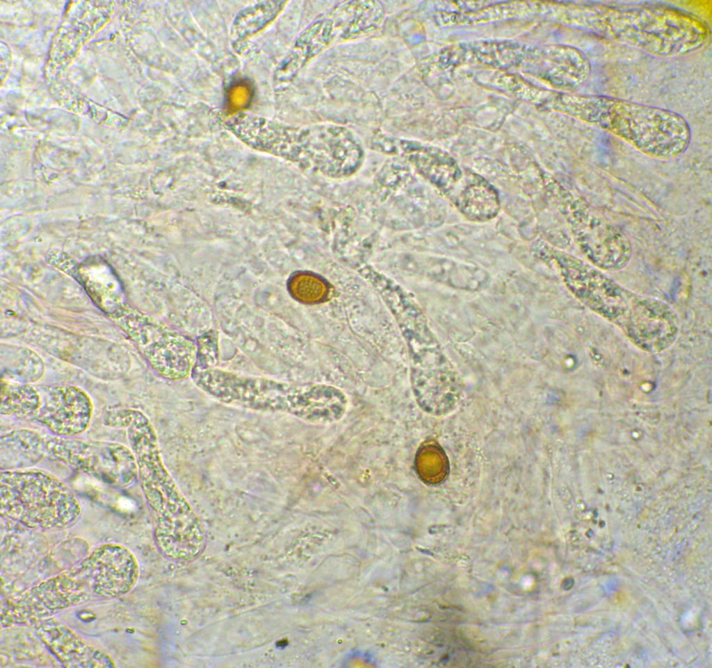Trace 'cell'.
<instances>
[{
  "mask_svg": "<svg viewBox=\"0 0 712 668\" xmlns=\"http://www.w3.org/2000/svg\"><path fill=\"white\" fill-rule=\"evenodd\" d=\"M552 106L615 135L652 158H675L690 142L688 122L668 109L607 95L569 93L554 94Z\"/></svg>",
  "mask_w": 712,
  "mask_h": 668,
  "instance_id": "cell-4",
  "label": "cell"
},
{
  "mask_svg": "<svg viewBox=\"0 0 712 668\" xmlns=\"http://www.w3.org/2000/svg\"><path fill=\"white\" fill-rule=\"evenodd\" d=\"M553 258L574 297L618 326L639 349L664 330L670 312L667 303L631 292L599 268L567 253L556 251Z\"/></svg>",
  "mask_w": 712,
  "mask_h": 668,
  "instance_id": "cell-5",
  "label": "cell"
},
{
  "mask_svg": "<svg viewBox=\"0 0 712 668\" xmlns=\"http://www.w3.org/2000/svg\"><path fill=\"white\" fill-rule=\"evenodd\" d=\"M103 422L127 431L159 552L177 562L197 557L206 545L204 526L166 469L148 417L136 409H111L104 413Z\"/></svg>",
  "mask_w": 712,
  "mask_h": 668,
  "instance_id": "cell-1",
  "label": "cell"
},
{
  "mask_svg": "<svg viewBox=\"0 0 712 668\" xmlns=\"http://www.w3.org/2000/svg\"><path fill=\"white\" fill-rule=\"evenodd\" d=\"M566 214L574 240L591 265L605 271H617L627 265L632 246L621 228L583 198L569 199Z\"/></svg>",
  "mask_w": 712,
  "mask_h": 668,
  "instance_id": "cell-8",
  "label": "cell"
},
{
  "mask_svg": "<svg viewBox=\"0 0 712 668\" xmlns=\"http://www.w3.org/2000/svg\"><path fill=\"white\" fill-rule=\"evenodd\" d=\"M35 387L39 406L31 421L58 437H74L88 429L92 404L83 390L72 385Z\"/></svg>",
  "mask_w": 712,
  "mask_h": 668,
  "instance_id": "cell-10",
  "label": "cell"
},
{
  "mask_svg": "<svg viewBox=\"0 0 712 668\" xmlns=\"http://www.w3.org/2000/svg\"><path fill=\"white\" fill-rule=\"evenodd\" d=\"M557 11L567 26L658 57L693 53L711 35L699 17L658 3H568Z\"/></svg>",
  "mask_w": 712,
  "mask_h": 668,
  "instance_id": "cell-2",
  "label": "cell"
},
{
  "mask_svg": "<svg viewBox=\"0 0 712 668\" xmlns=\"http://www.w3.org/2000/svg\"><path fill=\"white\" fill-rule=\"evenodd\" d=\"M44 456V436L29 428H18L1 436L0 460L5 469L29 468Z\"/></svg>",
  "mask_w": 712,
  "mask_h": 668,
  "instance_id": "cell-14",
  "label": "cell"
},
{
  "mask_svg": "<svg viewBox=\"0 0 712 668\" xmlns=\"http://www.w3.org/2000/svg\"><path fill=\"white\" fill-rule=\"evenodd\" d=\"M141 351L152 369L170 381L187 377L193 371L197 356L195 343L172 329Z\"/></svg>",
  "mask_w": 712,
  "mask_h": 668,
  "instance_id": "cell-12",
  "label": "cell"
},
{
  "mask_svg": "<svg viewBox=\"0 0 712 668\" xmlns=\"http://www.w3.org/2000/svg\"><path fill=\"white\" fill-rule=\"evenodd\" d=\"M44 456L112 488L127 489L138 482L132 451L118 442L52 435L44 437Z\"/></svg>",
  "mask_w": 712,
  "mask_h": 668,
  "instance_id": "cell-7",
  "label": "cell"
},
{
  "mask_svg": "<svg viewBox=\"0 0 712 668\" xmlns=\"http://www.w3.org/2000/svg\"><path fill=\"white\" fill-rule=\"evenodd\" d=\"M72 276L95 305L112 319L120 315L128 306L120 283L104 262L88 261L75 267Z\"/></svg>",
  "mask_w": 712,
  "mask_h": 668,
  "instance_id": "cell-13",
  "label": "cell"
},
{
  "mask_svg": "<svg viewBox=\"0 0 712 668\" xmlns=\"http://www.w3.org/2000/svg\"><path fill=\"white\" fill-rule=\"evenodd\" d=\"M138 576L137 560L129 549L102 544L72 567L2 606L1 624H31L72 607L122 596L134 587Z\"/></svg>",
  "mask_w": 712,
  "mask_h": 668,
  "instance_id": "cell-3",
  "label": "cell"
},
{
  "mask_svg": "<svg viewBox=\"0 0 712 668\" xmlns=\"http://www.w3.org/2000/svg\"><path fill=\"white\" fill-rule=\"evenodd\" d=\"M389 310L408 347L412 363L411 383L436 381L455 372L413 297H403L395 301Z\"/></svg>",
  "mask_w": 712,
  "mask_h": 668,
  "instance_id": "cell-9",
  "label": "cell"
},
{
  "mask_svg": "<svg viewBox=\"0 0 712 668\" xmlns=\"http://www.w3.org/2000/svg\"><path fill=\"white\" fill-rule=\"evenodd\" d=\"M39 399L36 387L28 383L1 378V415L31 421L38 410Z\"/></svg>",
  "mask_w": 712,
  "mask_h": 668,
  "instance_id": "cell-16",
  "label": "cell"
},
{
  "mask_svg": "<svg viewBox=\"0 0 712 668\" xmlns=\"http://www.w3.org/2000/svg\"><path fill=\"white\" fill-rule=\"evenodd\" d=\"M1 368L3 379L25 383L35 382L43 374L44 365L32 350L14 345L1 346Z\"/></svg>",
  "mask_w": 712,
  "mask_h": 668,
  "instance_id": "cell-15",
  "label": "cell"
},
{
  "mask_svg": "<svg viewBox=\"0 0 712 668\" xmlns=\"http://www.w3.org/2000/svg\"><path fill=\"white\" fill-rule=\"evenodd\" d=\"M51 653L66 667H112V658L53 617L31 624Z\"/></svg>",
  "mask_w": 712,
  "mask_h": 668,
  "instance_id": "cell-11",
  "label": "cell"
},
{
  "mask_svg": "<svg viewBox=\"0 0 712 668\" xmlns=\"http://www.w3.org/2000/svg\"><path fill=\"white\" fill-rule=\"evenodd\" d=\"M0 512L6 519L40 531L67 529L81 517L70 487L51 473L33 467L1 469Z\"/></svg>",
  "mask_w": 712,
  "mask_h": 668,
  "instance_id": "cell-6",
  "label": "cell"
}]
</instances>
